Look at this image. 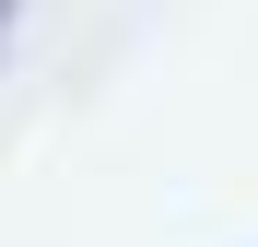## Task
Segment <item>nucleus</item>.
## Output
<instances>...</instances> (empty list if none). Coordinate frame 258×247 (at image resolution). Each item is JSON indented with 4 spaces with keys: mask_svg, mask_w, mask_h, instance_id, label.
<instances>
[{
    "mask_svg": "<svg viewBox=\"0 0 258 247\" xmlns=\"http://www.w3.org/2000/svg\"><path fill=\"white\" fill-rule=\"evenodd\" d=\"M0 24H12V0H0Z\"/></svg>",
    "mask_w": 258,
    "mask_h": 247,
    "instance_id": "obj_1",
    "label": "nucleus"
}]
</instances>
